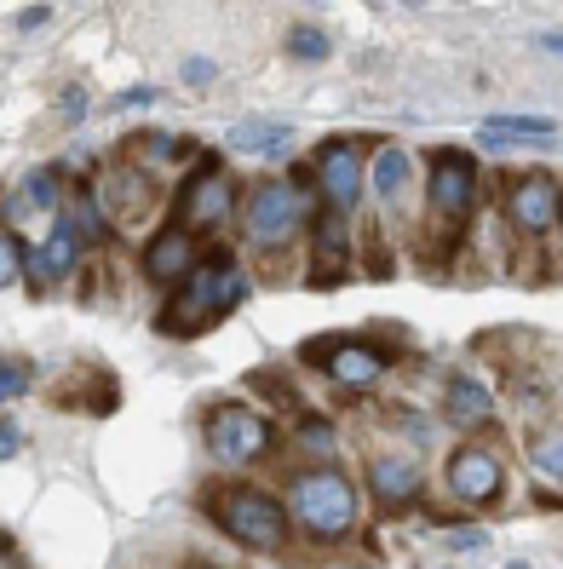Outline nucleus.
I'll list each match as a JSON object with an SVG mask.
<instances>
[{"label": "nucleus", "instance_id": "21", "mask_svg": "<svg viewBox=\"0 0 563 569\" xmlns=\"http://www.w3.org/2000/svg\"><path fill=\"white\" fill-rule=\"evenodd\" d=\"M52 208H58V167H41V173H23V184L12 190L7 219H23V213H52Z\"/></svg>", "mask_w": 563, "mask_h": 569}, {"label": "nucleus", "instance_id": "34", "mask_svg": "<svg viewBox=\"0 0 563 569\" xmlns=\"http://www.w3.org/2000/svg\"><path fill=\"white\" fill-rule=\"evenodd\" d=\"M449 569H454V563H449Z\"/></svg>", "mask_w": 563, "mask_h": 569}, {"label": "nucleus", "instance_id": "6", "mask_svg": "<svg viewBox=\"0 0 563 569\" xmlns=\"http://www.w3.org/2000/svg\"><path fill=\"white\" fill-rule=\"evenodd\" d=\"M92 202L104 208L110 230H127V224H144L155 208H161V196H155V179L144 173L132 156H121L104 179L92 184Z\"/></svg>", "mask_w": 563, "mask_h": 569}, {"label": "nucleus", "instance_id": "5", "mask_svg": "<svg viewBox=\"0 0 563 569\" xmlns=\"http://www.w3.org/2000/svg\"><path fill=\"white\" fill-rule=\"evenodd\" d=\"M300 224H305V202H300V190H293V184L264 179V184L248 190L242 230H248V242H253V248H288Z\"/></svg>", "mask_w": 563, "mask_h": 569}, {"label": "nucleus", "instance_id": "25", "mask_svg": "<svg viewBox=\"0 0 563 569\" xmlns=\"http://www.w3.org/2000/svg\"><path fill=\"white\" fill-rule=\"evenodd\" d=\"M300 443H305V449H322V455H328V449H334V426H328L322 415H305V420H300Z\"/></svg>", "mask_w": 563, "mask_h": 569}, {"label": "nucleus", "instance_id": "22", "mask_svg": "<svg viewBox=\"0 0 563 569\" xmlns=\"http://www.w3.org/2000/svg\"><path fill=\"white\" fill-rule=\"evenodd\" d=\"M288 58H300V63H322V58H328V36H322L316 23L288 29Z\"/></svg>", "mask_w": 563, "mask_h": 569}, {"label": "nucleus", "instance_id": "1", "mask_svg": "<svg viewBox=\"0 0 563 569\" xmlns=\"http://www.w3.org/2000/svg\"><path fill=\"white\" fill-rule=\"evenodd\" d=\"M248 299V271L230 253H213L208 264H195V271L179 282V293L168 299V311L155 317V328L168 333V340H195L208 322L230 317Z\"/></svg>", "mask_w": 563, "mask_h": 569}, {"label": "nucleus", "instance_id": "29", "mask_svg": "<svg viewBox=\"0 0 563 569\" xmlns=\"http://www.w3.org/2000/svg\"><path fill=\"white\" fill-rule=\"evenodd\" d=\"M47 23H52V7H23V12H18L23 36H29V29H47Z\"/></svg>", "mask_w": 563, "mask_h": 569}, {"label": "nucleus", "instance_id": "4", "mask_svg": "<svg viewBox=\"0 0 563 569\" xmlns=\"http://www.w3.org/2000/svg\"><path fill=\"white\" fill-rule=\"evenodd\" d=\"M202 431H208V449H213L219 466H253L277 443V420L248 409V403H213Z\"/></svg>", "mask_w": 563, "mask_h": 569}, {"label": "nucleus", "instance_id": "7", "mask_svg": "<svg viewBox=\"0 0 563 569\" xmlns=\"http://www.w3.org/2000/svg\"><path fill=\"white\" fill-rule=\"evenodd\" d=\"M443 483H449L454 500H466V507H494V500L506 495V466L483 443H460L443 466Z\"/></svg>", "mask_w": 563, "mask_h": 569}, {"label": "nucleus", "instance_id": "12", "mask_svg": "<svg viewBox=\"0 0 563 569\" xmlns=\"http://www.w3.org/2000/svg\"><path fill=\"white\" fill-rule=\"evenodd\" d=\"M139 271H144L155 288H179V282L195 271V230H184V224L155 230V237L144 242V253H139Z\"/></svg>", "mask_w": 563, "mask_h": 569}, {"label": "nucleus", "instance_id": "8", "mask_svg": "<svg viewBox=\"0 0 563 569\" xmlns=\"http://www.w3.org/2000/svg\"><path fill=\"white\" fill-rule=\"evenodd\" d=\"M230 208H237V184H230L224 167L208 156V161L179 184V219H173V224H184V230H213V224L230 219Z\"/></svg>", "mask_w": 563, "mask_h": 569}, {"label": "nucleus", "instance_id": "19", "mask_svg": "<svg viewBox=\"0 0 563 569\" xmlns=\"http://www.w3.org/2000/svg\"><path fill=\"white\" fill-rule=\"evenodd\" d=\"M369 489L385 500V507H403V500L420 495V466L409 455H385V460L369 466Z\"/></svg>", "mask_w": 563, "mask_h": 569}, {"label": "nucleus", "instance_id": "23", "mask_svg": "<svg viewBox=\"0 0 563 569\" xmlns=\"http://www.w3.org/2000/svg\"><path fill=\"white\" fill-rule=\"evenodd\" d=\"M529 460H535V478H541V483H557V478H563V438H557V431H546Z\"/></svg>", "mask_w": 563, "mask_h": 569}, {"label": "nucleus", "instance_id": "28", "mask_svg": "<svg viewBox=\"0 0 563 569\" xmlns=\"http://www.w3.org/2000/svg\"><path fill=\"white\" fill-rule=\"evenodd\" d=\"M29 380H23V368H0V403H12V397H23Z\"/></svg>", "mask_w": 563, "mask_h": 569}, {"label": "nucleus", "instance_id": "18", "mask_svg": "<svg viewBox=\"0 0 563 569\" xmlns=\"http://www.w3.org/2000/svg\"><path fill=\"white\" fill-rule=\"evenodd\" d=\"M409 179H414V156L403 144H380L374 161H369V190L380 196V202H403Z\"/></svg>", "mask_w": 563, "mask_h": 569}, {"label": "nucleus", "instance_id": "33", "mask_svg": "<svg viewBox=\"0 0 563 569\" xmlns=\"http://www.w3.org/2000/svg\"><path fill=\"white\" fill-rule=\"evenodd\" d=\"M512 569H529V563H512Z\"/></svg>", "mask_w": 563, "mask_h": 569}, {"label": "nucleus", "instance_id": "9", "mask_svg": "<svg viewBox=\"0 0 563 569\" xmlns=\"http://www.w3.org/2000/svg\"><path fill=\"white\" fill-rule=\"evenodd\" d=\"M425 196H432V213L443 224H460L472 208H477V161L466 150H438L432 156V184H425Z\"/></svg>", "mask_w": 563, "mask_h": 569}, {"label": "nucleus", "instance_id": "24", "mask_svg": "<svg viewBox=\"0 0 563 569\" xmlns=\"http://www.w3.org/2000/svg\"><path fill=\"white\" fill-rule=\"evenodd\" d=\"M18 277H23V242L12 230H0V288H18Z\"/></svg>", "mask_w": 563, "mask_h": 569}, {"label": "nucleus", "instance_id": "14", "mask_svg": "<svg viewBox=\"0 0 563 569\" xmlns=\"http://www.w3.org/2000/svg\"><path fill=\"white\" fill-rule=\"evenodd\" d=\"M76 259H81V230H76L70 213H58L52 230H47V242L36 253H23V271H29V282H36V293H41V282H63V277H70Z\"/></svg>", "mask_w": 563, "mask_h": 569}, {"label": "nucleus", "instance_id": "32", "mask_svg": "<svg viewBox=\"0 0 563 569\" xmlns=\"http://www.w3.org/2000/svg\"><path fill=\"white\" fill-rule=\"evenodd\" d=\"M483 547V529H460L454 535V552H477Z\"/></svg>", "mask_w": 563, "mask_h": 569}, {"label": "nucleus", "instance_id": "30", "mask_svg": "<svg viewBox=\"0 0 563 569\" xmlns=\"http://www.w3.org/2000/svg\"><path fill=\"white\" fill-rule=\"evenodd\" d=\"M23 449V438H18V426L12 420H0V460H12Z\"/></svg>", "mask_w": 563, "mask_h": 569}, {"label": "nucleus", "instance_id": "10", "mask_svg": "<svg viewBox=\"0 0 563 569\" xmlns=\"http://www.w3.org/2000/svg\"><path fill=\"white\" fill-rule=\"evenodd\" d=\"M305 357H311V362L322 357L328 380H334V386H345V391H374V386L385 380V368H391V357H385L380 346H362V340H334L328 351L305 346Z\"/></svg>", "mask_w": 563, "mask_h": 569}, {"label": "nucleus", "instance_id": "13", "mask_svg": "<svg viewBox=\"0 0 563 569\" xmlns=\"http://www.w3.org/2000/svg\"><path fill=\"white\" fill-rule=\"evenodd\" d=\"M506 213H512V224L523 230V237H552L557 230V179L552 173L517 179L512 196H506Z\"/></svg>", "mask_w": 563, "mask_h": 569}, {"label": "nucleus", "instance_id": "16", "mask_svg": "<svg viewBox=\"0 0 563 569\" xmlns=\"http://www.w3.org/2000/svg\"><path fill=\"white\" fill-rule=\"evenodd\" d=\"M477 139L489 150H512V144H552L557 139V121L552 116H489L477 127Z\"/></svg>", "mask_w": 563, "mask_h": 569}, {"label": "nucleus", "instance_id": "11", "mask_svg": "<svg viewBox=\"0 0 563 569\" xmlns=\"http://www.w3.org/2000/svg\"><path fill=\"white\" fill-rule=\"evenodd\" d=\"M311 173H316V184L328 196V208H334V213H356V202H362V156H356L351 139H328L316 150Z\"/></svg>", "mask_w": 563, "mask_h": 569}, {"label": "nucleus", "instance_id": "15", "mask_svg": "<svg viewBox=\"0 0 563 569\" xmlns=\"http://www.w3.org/2000/svg\"><path fill=\"white\" fill-rule=\"evenodd\" d=\"M311 242H316V264H311V282L316 288H334L345 277V264H351V224L345 213H316V230H311Z\"/></svg>", "mask_w": 563, "mask_h": 569}, {"label": "nucleus", "instance_id": "31", "mask_svg": "<svg viewBox=\"0 0 563 569\" xmlns=\"http://www.w3.org/2000/svg\"><path fill=\"white\" fill-rule=\"evenodd\" d=\"M81 116H87V92L70 87V92H63V121H81Z\"/></svg>", "mask_w": 563, "mask_h": 569}, {"label": "nucleus", "instance_id": "20", "mask_svg": "<svg viewBox=\"0 0 563 569\" xmlns=\"http://www.w3.org/2000/svg\"><path fill=\"white\" fill-rule=\"evenodd\" d=\"M288 144H293L288 121H242L224 132V150H237V156H288Z\"/></svg>", "mask_w": 563, "mask_h": 569}, {"label": "nucleus", "instance_id": "3", "mask_svg": "<svg viewBox=\"0 0 563 569\" xmlns=\"http://www.w3.org/2000/svg\"><path fill=\"white\" fill-rule=\"evenodd\" d=\"M282 507H288V523H300L311 541H345L356 529V489H351L345 472H334V466L300 472Z\"/></svg>", "mask_w": 563, "mask_h": 569}, {"label": "nucleus", "instance_id": "27", "mask_svg": "<svg viewBox=\"0 0 563 569\" xmlns=\"http://www.w3.org/2000/svg\"><path fill=\"white\" fill-rule=\"evenodd\" d=\"M155 98H161V87L139 81V87H127V92H115V110H150Z\"/></svg>", "mask_w": 563, "mask_h": 569}, {"label": "nucleus", "instance_id": "17", "mask_svg": "<svg viewBox=\"0 0 563 569\" xmlns=\"http://www.w3.org/2000/svg\"><path fill=\"white\" fill-rule=\"evenodd\" d=\"M443 415H449L454 431H477L494 415V391L483 380H472V375H454L449 391H443Z\"/></svg>", "mask_w": 563, "mask_h": 569}, {"label": "nucleus", "instance_id": "2", "mask_svg": "<svg viewBox=\"0 0 563 569\" xmlns=\"http://www.w3.org/2000/svg\"><path fill=\"white\" fill-rule=\"evenodd\" d=\"M208 518L237 547H248V552H282L288 535H293L288 507L271 489H253V483H219V489H208Z\"/></svg>", "mask_w": 563, "mask_h": 569}, {"label": "nucleus", "instance_id": "26", "mask_svg": "<svg viewBox=\"0 0 563 569\" xmlns=\"http://www.w3.org/2000/svg\"><path fill=\"white\" fill-rule=\"evenodd\" d=\"M179 76H184L190 87H213V81H219V63H213V58H184Z\"/></svg>", "mask_w": 563, "mask_h": 569}]
</instances>
